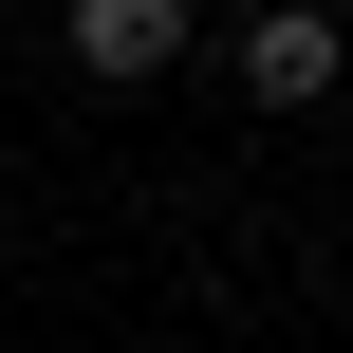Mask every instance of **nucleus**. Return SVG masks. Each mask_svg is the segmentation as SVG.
Listing matches in <instances>:
<instances>
[{
	"instance_id": "f257e3e1",
	"label": "nucleus",
	"mask_w": 353,
	"mask_h": 353,
	"mask_svg": "<svg viewBox=\"0 0 353 353\" xmlns=\"http://www.w3.org/2000/svg\"><path fill=\"white\" fill-rule=\"evenodd\" d=\"M335 19H316V0H261V19H242V93H261V112H316V93H335Z\"/></svg>"
},
{
	"instance_id": "f03ea898",
	"label": "nucleus",
	"mask_w": 353,
	"mask_h": 353,
	"mask_svg": "<svg viewBox=\"0 0 353 353\" xmlns=\"http://www.w3.org/2000/svg\"><path fill=\"white\" fill-rule=\"evenodd\" d=\"M74 74H112V93L186 74V0H74Z\"/></svg>"
}]
</instances>
